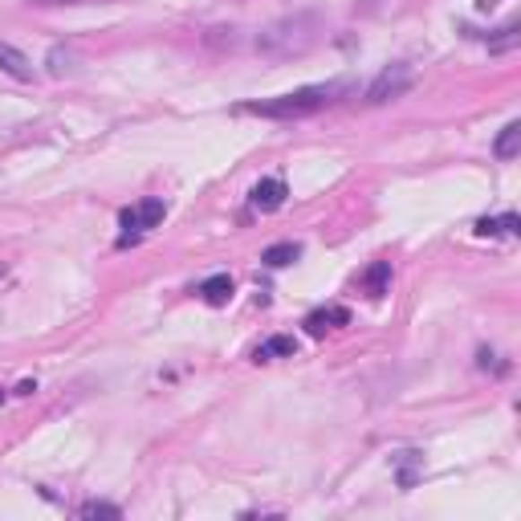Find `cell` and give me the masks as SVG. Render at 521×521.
<instances>
[{
    "instance_id": "19",
    "label": "cell",
    "mask_w": 521,
    "mask_h": 521,
    "mask_svg": "<svg viewBox=\"0 0 521 521\" xmlns=\"http://www.w3.org/2000/svg\"><path fill=\"white\" fill-rule=\"evenodd\" d=\"M4 399H9V391H0V404H4Z\"/></svg>"
},
{
    "instance_id": "15",
    "label": "cell",
    "mask_w": 521,
    "mask_h": 521,
    "mask_svg": "<svg viewBox=\"0 0 521 521\" xmlns=\"http://www.w3.org/2000/svg\"><path fill=\"white\" fill-rule=\"evenodd\" d=\"M399 460H404V468H399V485H404V489H412L415 485V460H420V452H404V456H399Z\"/></svg>"
},
{
    "instance_id": "5",
    "label": "cell",
    "mask_w": 521,
    "mask_h": 521,
    "mask_svg": "<svg viewBox=\"0 0 521 521\" xmlns=\"http://www.w3.org/2000/svg\"><path fill=\"white\" fill-rule=\"evenodd\" d=\"M285 195H290V187H285V179H277V176H269V179H261V184L248 192V204H253L256 213H277L285 204Z\"/></svg>"
},
{
    "instance_id": "9",
    "label": "cell",
    "mask_w": 521,
    "mask_h": 521,
    "mask_svg": "<svg viewBox=\"0 0 521 521\" xmlns=\"http://www.w3.org/2000/svg\"><path fill=\"white\" fill-rule=\"evenodd\" d=\"M391 290V261H375L367 274H362V293L367 298H383Z\"/></svg>"
},
{
    "instance_id": "3",
    "label": "cell",
    "mask_w": 521,
    "mask_h": 521,
    "mask_svg": "<svg viewBox=\"0 0 521 521\" xmlns=\"http://www.w3.org/2000/svg\"><path fill=\"white\" fill-rule=\"evenodd\" d=\"M163 216H168V204H163V200H155V195H151V200H139L135 208H126V213L118 216V224H123V237H118V245H123V248L135 245V240H139L147 229H155Z\"/></svg>"
},
{
    "instance_id": "4",
    "label": "cell",
    "mask_w": 521,
    "mask_h": 521,
    "mask_svg": "<svg viewBox=\"0 0 521 521\" xmlns=\"http://www.w3.org/2000/svg\"><path fill=\"white\" fill-rule=\"evenodd\" d=\"M412 82H415V70H412V65H404V62L387 65V70H379V78H375L371 86H367V102H371V107L395 102V98H404L407 90H412Z\"/></svg>"
},
{
    "instance_id": "16",
    "label": "cell",
    "mask_w": 521,
    "mask_h": 521,
    "mask_svg": "<svg viewBox=\"0 0 521 521\" xmlns=\"http://www.w3.org/2000/svg\"><path fill=\"white\" fill-rule=\"evenodd\" d=\"M513 45H517V25L501 29V37H497V41H489V49H493V54H505V49H513Z\"/></svg>"
},
{
    "instance_id": "13",
    "label": "cell",
    "mask_w": 521,
    "mask_h": 521,
    "mask_svg": "<svg viewBox=\"0 0 521 521\" xmlns=\"http://www.w3.org/2000/svg\"><path fill=\"white\" fill-rule=\"evenodd\" d=\"M517 151H521V123H509L501 135H497L493 155L497 160H517Z\"/></svg>"
},
{
    "instance_id": "1",
    "label": "cell",
    "mask_w": 521,
    "mask_h": 521,
    "mask_svg": "<svg viewBox=\"0 0 521 521\" xmlns=\"http://www.w3.org/2000/svg\"><path fill=\"white\" fill-rule=\"evenodd\" d=\"M346 90H351V82H322V86H301V90H290V94L245 102L240 110H245V115H261V118H306V115H314V110L338 102Z\"/></svg>"
},
{
    "instance_id": "8",
    "label": "cell",
    "mask_w": 521,
    "mask_h": 521,
    "mask_svg": "<svg viewBox=\"0 0 521 521\" xmlns=\"http://www.w3.org/2000/svg\"><path fill=\"white\" fill-rule=\"evenodd\" d=\"M200 293L204 301H208V306H224V301L232 298V277L229 274H213V277H204L200 282Z\"/></svg>"
},
{
    "instance_id": "6",
    "label": "cell",
    "mask_w": 521,
    "mask_h": 521,
    "mask_svg": "<svg viewBox=\"0 0 521 521\" xmlns=\"http://www.w3.org/2000/svg\"><path fill=\"white\" fill-rule=\"evenodd\" d=\"M351 322V309L346 306H322V309H314V314H306V334L309 338H322L326 330H338V326H346Z\"/></svg>"
},
{
    "instance_id": "11",
    "label": "cell",
    "mask_w": 521,
    "mask_h": 521,
    "mask_svg": "<svg viewBox=\"0 0 521 521\" xmlns=\"http://www.w3.org/2000/svg\"><path fill=\"white\" fill-rule=\"evenodd\" d=\"M293 354H298V343H293L290 334H274L269 343L256 346L253 359H256V362H269V359H293Z\"/></svg>"
},
{
    "instance_id": "12",
    "label": "cell",
    "mask_w": 521,
    "mask_h": 521,
    "mask_svg": "<svg viewBox=\"0 0 521 521\" xmlns=\"http://www.w3.org/2000/svg\"><path fill=\"white\" fill-rule=\"evenodd\" d=\"M301 256V245H293V240H282V245H269L265 253H261V261H265L269 269H285V265H293Z\"/></svg>"
},
{
    "instance_id": "17",
    "label": "cell",
    "mask_w": 521,
    "mask_h": 521,
    "mask_svg": "<svg viewBox=\"0 0 521 521\" xmlns=\"http://www.w3.org/2000/svg\"><path fill=\"white\" fill-rule=\"evenodd\" d=\"M33 391H37V383L25 379V383H17V391H13V395H33Z\"/></svg>"
},
{
    "instance_id": "2",
    "label": "cell",
    "mask_w": 521,
    "mask_h": 521,
    "mask_svg": "<svg viewBox=\"0 0 521 521\" xmlns=\"http://www.w3.org/2000/svg\"><path fill=\"white\" fill-rule=\"evenodd\" d=\"M314 41H318V17H309V13H293V17H282V21H274L269 29H261L256 49H261L265 57H274V62H285V57L306 54Z\"/></svg>"
},
{
    "instance_id": "7",
    "label": "cell",
    "mask_w": 521,
    "mask_h": 521,
    "mask_svg": "<svg viewBox=\"0 0 521 521\" xmlns=\"http://www.w3.org/2000/svg\"><path fill=\"white\" fill-rule=\"evenodd\" d=\"M0 70L17 82H33V62L21 49H13V45H0Z\"/></svg>"
},
{
    "instance_id": "14",
    "label": "cell",
    "mask_w": 521,
    "mask_h": 521,
    "mask_svg": "<svg viewBox=\"0 0 521 521\" xmlns=\"http://www.w3.org/2000/svg\"><path fill=\"white\" fill-rule=\"evenodd\" d=\"M78 513L82 517H110V521L123 517V509H118V505H107V501H86Z\"/></svg>"
},
{
    "instance_id": "18",
    "label": "cell",
    "mask_w": 521,
    "mask_h": 521,
    "mask_svg": "<svg viewBox=\"0 0 521 521\" xmlns=\"http://www.w3.org/2000/svg\"><path fill=\"white\" fill-rule=\"evenodd\" d=\"M37 4H94V0H37ZM102 4V0H98Z\"/></svg>"
},
{
    "instance_id": "10",
    "label": "cell",
    "mask_w": 521,
    "mask_h": 521,
    "mask_svg": "<svg viewBox=\"0 0 521 521\" xmlns=\"http://www.w3.org/2000/svg\"><path fill=\"white\" fill-rule=\"evenodd\" d=\"M517 229H521V221L513 213H505V216H481V221H477V237H517Z\"/></svg>"
}]
</instances>
